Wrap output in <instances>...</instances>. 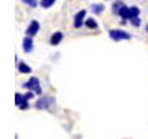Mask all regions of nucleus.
Here are the masks:
<instances>
[{"instance_id":"nucleus-1","label":"nucleus","mask_w":148,"mask_h":139,"mask_svg":"<svg viewBox=\"0 0 148 139\" xmlns=\"http://www.w3.org/2000/svg\"><path fill=\"white\" fill-rule=\"evenodd\" d=\"M23 87H25L27 90H33L36 95H41V93H43L41 85H40V79H38V77H32L28 82H25V84H23Z\"/></svg>"},{"instance_id":"nucleus-2","label":"nucleus","mask_w":148,"mask_h":139,"mask_svg":"<svg viewBox=\"0 0 148 139\" xmlns=\"http://www.w3.org/2000/svg\"><path fill=\"white\" fill-rule=\"evenodd\" d=\"M109 36L114 41H127V39H130V34L127 31H123V30H110Z\"/></svg>"},{"instance_id":"nucleus-3","label":"nucleus","mask_w":148,"mask_h":139,"mask_svg":"<svg viewBox=\"0 0 148 139\" xmlns=\"http://www.w3.org/2000/svg\"><path fill=\"white\" fill-rule=\"evenodd\" d=\"M15 103L20 110H28L30 108V100L27 98V95H21V93H16L15 95Z\"/></svg>"},{"instance_id":"nucleus-4","label":"nucleus","mask_w":148,"mask_h":139,"mask_svg":"<svg viewBox=\"0 0 148 139\" xmlns=\"http://www.w3.org/2000/svg\"><path fill=\"white\" fill-rule=\"evenodd\" d=\"M54 103V98L53 96H41V98H38V102L35 107L38 108V110H46V108H49V105H53Z\"/></svg>"},{"instance_id":"nucleus-5","label":"nucleus","mask_w":148,"mask_h":139,"mask_svg":"<svg viewBox=\"0 0 148 139\" xmlns=\"http://www.w3.org/2000/svg\"><path fill=\"white\" fill-rule=\"evenodd\" d=\"M86 13H87L86 10H79L77 13H76V16H74V28H81L82 25H84Z\"/></svg>"},{"instance_id":"nucleus-6","label":"nucleus","mask_w":148,"mask_h":139,"mask_svg":"<svg viewBox=\"0 0 148 139\" xmlns=\"http://www.w3.org/2000/svg\"><path fill=\"white\" fill-rule=\"evenodd\" d=\"M38 31H40V23H38L36 20L30 22V25H28V28H27V36H32L33 38Z\"/></svg>"},{"instance_id":"nucleus-7","label":"nucleus","mask_w":148,"mask_h":139,"mask_svg":"<svg viewBox=\"0 0 148 139\" xmlns=\"http://www.w3.org/2000/svg\"><path fill=\"white\" fill-rule=\"evenodd\" d=\"M33 39H32V36H25V39H23V51L27 54H30L33 51Z\"/></svg>"},{"instance_id":"nucleus-8","label":"nucleus","mask_w":148,"mask_h":139,"mask_svg":"<svg viewBox=\"0 0 148 139\" xmlns=\"http://www.w3.org/2000/svg\"><path fill=\"white\" fill-rule=\"evenodd\" d=\"M61 41H63V33H61V31H56V33L53 34V36H51V39H49V43L53 44V46L59 44Z\"/></svg>"},{"instance_id":"nucleus-9","label":"nucleus","mask_w":148,"mask_h":139,"mask_svg":"<svg viewBox=\"0 0 148 139\" xmlns=\"http://www.w3.org/2000/svg\"><path fill=\"white\" fill-rule=\"evenodd\" d=\"M119 16H122V20H128L130 18V7L123 5L120 8V11H119Z\"/></svg>"},{"instance_id":"nucleus-10","label":"nucleus","mask_w":148,"mask_h":139,"mask_svg":"<svg viewBox=\"0 0 148 139\" xmlns=\"http://www.w3.org/2000/svg\"><path fill=\"white\" fill-rule=\"evenodd\" d=\"M16 67H18V70H20L21 74H30L32 72V67L28 64H25V62H21V61H18V65Z\"/></svg>"},{"instance_id":"nucleus-11","label":"nucleus","mask_w":148,"mask_h":139,"mask_svg":"<svg viewBox=\"0 0 148 139\" xmlns=\"http://www.w3.org/2000/svg\"><path fill=\"white\" fill-rule=\"evenodd\" d=\"M84 26H87L89 30H95V28L99 26V25H97V22H95L94 18H86V22H84Z\"/></svg>"},{"instance_id":"nucleus-12","label":"nucleus","mask_w":148,"mask_h":139,"mask_svg":"<svg viewBox=\"0 0 148 139\" xmlns=\"http://www.w3.org/2000/svg\"><path fill=\"white\" fill-rule=\"evenodd\" d=\"M54 3H56V0H41V2H40V5H41L43 8H49V7H53Z\"/></svg>"},{"instance_id":"nucleus-13","label":"nucleus","mask_w":148,"mask_h":139,"mask_svg":"<svg viewBox=\"0 0 148 139\" xmlns=\"http://www.w3.org/2000/svg\"><path fill=\"white\" fill-rule=\"evenodd\" d=\"M90 10L94 11V13H102L104 11V5L102 3H94V5L90 7Z\"/></svg>"},{"instance_id":"nucleus-14","label":"nucleus","mask_w":148,"mask_h":139,"mask_svg":"<svg viewBox=\"0 0 148 139\" xmlns=\"http://www.w3.org/2000/svg\"><path fill=\"white\" fill-rule=\"evenodd\" d=\"M123 5H125V3H123L122 0H119V2H115V3H114V8H112V10H114V13H115V15H119V11H120V8H122Z\"/></svg>"},{"instance_id":"nucleus-15","label":"nucleus","mask_w":148,"mask_h":139,"mask_svg":"<svg viewBox=\"0 0 148 139\" xmlns=\"http://www.w3.org/2000/svg\"><path fill=\"white\" fill-rule=\"evenodd\" d=\"M140 15V8H138V7H130V18H135V16H138ZM130 18H128V20H130Z\"/></svg>"},{"instance_id":"nucleus-16","label":"nucleus","mask_w":148,"mask_h":139,"mask_svg":"<svg viewBox=\"0 0 148 139\" xmlns=\"http://www.w3.org/2000/svg\"><path fill=\"white\" fill-rule=\"evenodd\" d=\"M21 2H23L25 5L32 7V8H33V7H36V5H38V2H36V0H21Z\"/></svg>"},{"instance_id":"nucleus-17","label":"nucleus","mask_w":148,"mask_h":139,"mask_svg":"<svg viewBox=\"0 0 148 139\" xmlns=\"http://www.w3.org/2000/svg\"><path fill=\"white\" fill-rule=\"evenodd\" d=\"M130 23H132L133 26H140V18L135 16V18H130Z\"/></svg>"},{"instance_id":"nucleus-18","label":"nucleus","mask_w":148,"mask_h":139,"mask_svg":"<svg viewBox=\"0 0 148 139\" xmlns=\"http://www.w3.org/2000/svg\"><path fill=\"white\" fill-rule=\"evenodd\" d=\"M147 33H148V25H147Z\"/></svg>"}]
</instances>
